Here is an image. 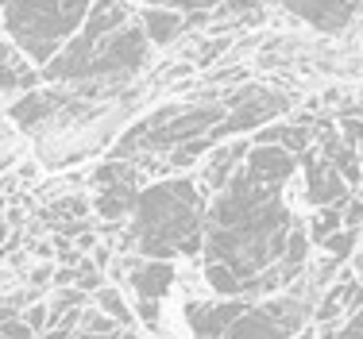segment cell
Returning a JSON list of instances; mask_svg holds the SVG:
<instances>
[{
    "label": "cell",
    "mask_w": 363,
    "mask_h": 339,
    "mask_svg": "<svg viewBox=\"0 0 363 339\" xmlns=\"http://www.w3.org/2000/svg\"><path fill=\"white\" fill-rule=\"evenodd\" d=\"M294 173H298V154L274 143H252L244 166L209 201L201 255L205 263L228 266L252 301L286 289L279 266L286 258V243L298 220L282 193Z\"/></svg>",
    "instance_id": "cell-1"
},
{
    "label": "cell",
    "mask_w": 363,
    "mask_h": 339,
    "mask_svg": "<svg viewBox=\"0 0 363 339\" xmlns=\"http://www.w3.org/2000/svg\"><path fill=\"white\" fill-rule=\"evenodd\" d=\"M205 201L194 178H167L140 189L132 208V243L143 258H189L205 251Z\"/></svg>",
    "instance_id": "cell-2"
},
{
    "label": "cell",
    "mask_w": 363,
    "mask_h": 339,
    "mask_svg": "<svg viewBox=\"0 0 363 339\" xmlns=\"http://www.w3.org/2000/svg\"><path fill=\"white\" fill-rule=\"evenodd\" d=\"M93 0H0L4 31L39 69L66 47L85 23Z\"/></svg>",
    "instance_id": "cell-3"
},
{
    "label": "cell",
    "mask_w": 363,
    "mask_h": 339,
    "mask_svg": "<svg viewBox=\"0 0 363 339\" xmlns=\"http://www.w3.org/2000/svg\"><path fill=\"white\" fill-rule=\"evenodd\" d=\"M224 112H228V104H170V108H159L155 116L140 120L132 132L120 139V154L178 151V146L209 135L224 120Z\"/></svg>",
    "instance_id": "cell-4"
},
{
    "label": "cell",
    "mask_w": 363,
    "mask_h": 339,
    "mask_svg": "<svg viewBox=\"0 0 363 339\" xmlns=\"http://www.w3.org/2000/svg\"><path fill=\"white\" fill-rule=\"evenodd\" d=\"M132 20H135V16H132V8H128L124 0H93L85 23L77 28L74 39L66 42V47L58 50L47 66H43V77H47V81L74 85L77 74H82V66H85V58L93 54V47H97L101 39H108L112 31H120L124 23H132Z\"/></svg>",
    "instance_id": "cell-5"
},
{
    "label": "cell",
    "mask_w": 363,
    "mask_h": 339,
    "mask_svg": "<svg viewBox=\"0 0 363 339\" xmlns=\"http://www.w3.org/2000/svg\"><path fill=\"white\" fill-rule=\"evenodd\" d=\"M313 301L301 293H274L247 305V312L220 339H294L309 328Z\"/></svg>",
    "instance_id": "cell-6"
},
{
    "label": "cell",
    "mask_w": 363,
    "mask_h": 339,
    "mask_svg": "<svg viewBox=\"0 0 363 339\" xmlns=\"http://www.w3.org/2000/svg\"><path fill=\"white\" fill-rule=\"evenodd\" d=\"M298 170L306 173V201L313 208L344 205L352 197V185L340 178V170H336L317 146H309L306 154H298Z\"/></svg>",
    "instance_id": "cell-7"
},
{
    "label": "cell",
    "mask_w": 363,
    "mask_h": 339,
    "mask_svg": "<svg viewBox=\"0 0 363 339\" xmlns=\"http://www.w3.org/2000/svg\"><path fill=\"white\" fill-rule=\"evenodd\" d=\"M252 297H217V301H194L186 305V328L194 339H220L247 312Z\"/></svg>",
    "instance_id": "cell-8"
},
{
    "label": "cell",
    "mask_w": 363,
    "mask_h": 339,
    "mask_svg": "<svg viewBox=\"0 0 363 339\" xmlns=\"http://www.w3.org/2000/svg\"><path fill=\"white\" fill-rule=\"evenodd\" d=\"M135 197H140V189H135L132 170H128V166H116V162H112V166H105L97 173V197H93L97 216H105V220L132 216Z\"/></svg>",
    "instance_id": "cell-9"
},
{
    "label": "cell",
    "mask_w": 363,
    "mask_h": 339,
    "mask_svg": "<svg viewBox=\"0 0 363 339\" xmlns=\"http://www.w3.org/2000/svg\"><path fill=\"white\" fill-rule=\"evenodd\" d=\"M282 8L328 35L348 31V23L356 20V0H282Z\"/></svg>",
    "instance_id": "cell-10"
},
{
    "label": "cell",
    "mask_w": 363,
    "mask_h": 339,
    "mask_svg": "<svg viewBox=\"0 0 363 339\" xmlns=\"http://www.w3.org/2000/svg\"><path fill=\"white\" fill-rule=\"evenodd\" d=\"M247 151H252L247 139H224V143L213 146L209 159H205V166H201V181H197L201 193H220V189L232 181V173L244 166Z\"/></svg>",
    "instance_id": "cell-11"
},
{
    "label": "cell",
    "mask_w": 363,
    "mask_h": 339,
    "mask_svg": "<svg viewBox=\"0 0 363 339\" xmlns=\"http://www.w3.org/2000/svg\"><path fill=\"white\" fill-rule=\"evenodd\" d=\"M174 277H178L174 263H167V258H135V263H128V282H132L140 301H162L174 289Z\"/></svg>",
    "instance_id": "cell-12"
},
{
    "label": "cell",
    "mask_w": 363,
    "mask_h": 339,
    "mask_svg": "<svg viewBox=\"0 0 363 339\" xmlns=\"http://www.w3.org/2000/svg\"><path fill=\"white\" fill-rule=\"evenodd\" d=\"M39 81H43V69L8 35H0V93H28Z\"/></svg>",
    "instance_id": "cell-13"
},
{
    "label": "cell",
    "mask_w": 363,
    "mask_h": 339,
    "mask_svg": "<svg viewBox=\"0 0 363 339\" xmlns=\"http://www.w3.org/2000/svg\"><path fill=\"white\" fill-rule=\"evenodd\" d=\"M66 104V97L58 89H28V93H20L12 104H8V116L16 120L20 127H39V124H47L50 116H58V108Z\"/></svg>",
    "instance_id": "cell-14"
},
{
    "label": "cell",
    "mask_w": 363,
    "mask_h": 339,
    "mask_svg": "<svg viewBox=\"0 0 363 339\" xmlns=\"http://www.w3.org/2000/svg\"><path fill=\"white\" fill-rule=\"evenodd\" d=\"M140 23H143V35H147L151 47H170V42L189 28L186 16H182L178 8H159V4H147L143 16H140Z\"/></svg>",
    "instance_id": "cell-15"
},
{
    "label": "cell",
    "mask_w": 363,
    "mask_h": 339,
    "mask_svg": "<svg viewBox=\"0 0 363 339\" xmlns=\"http://www.w3.org/2000/svg\"><path fill=\"white\" fill-rule=\"evenodd\" d=\"M317 151H321L325 159L333 162L336 170H340V178L348 181V185H363V166H359V154H356V146H352L344 135H340V139H336V135H325Z\"/></svg>",
    "instance_id": "cell-16"
},
{
    "label": "cell",
    "mask_w": 363,
    "mask_h": 339,
    "mask_svg": "<svg viewBox=\"0 0 363 339\" xmlns=\"http://www.w3.org/2000/svg\"><path fill=\"white\" fill-rule=\"evenodd\" d=\"M255 143H274V146H282V151H290V154H306L309 151V143H313V135H309V127H294V124H282V127H267V132H259Z\"/></svg>",
    "instance_id": "cell-17"
},
{
    "label": "cell",
    "mask_w": 363,
    "mask_h": 339,
    "mask_svg": "<svg viewBox=\"0 0 363 339\" xmlns=\"http://www.w3.org/2000/svg\"><path fill=\"white\" fill-rule=\"evenodd\" d=\"M344 228V205H325L313 212V220H309V243H325L333 231Z\"/></svg>",
    "instance_id": "cell-18"
},
{
    "label": "cell",
    "mask_w": 363,
    "mask_h": 339,
    "mask_svg": "<svg viewBox=\"0 0 363 339\" xmlns=\"http://www.w3.org/2000/svg\"><path fill=\"white\" fill-rule=\"evenodd\" d=\"M205 282H209V289L217 293V297H247L240 277L220 263H205Z\"/></svg>",
    "instance_id": "cell-19"
},
{
    "label": "cell",
    "mask_w": 363,
    "mask_h": 339,
    "mask_svg": "<svg viewBox=\"0 0 363 339\" xmlns=\"http://www.w3.org/2000/svg\"><path fill=\"white\" fill-rule=\"evenodd\" d=\"M97 309L105 312V316L116 320V328H132V324H135L132 305H128V301L120 297V289H112V285H105V289H97Z\"/></svg>",
    "instance_id": "cell-20"
},
{
    "label": "cell",
    "mask_w": 363,
    "mask_h": 339,
    "mask_svg": "<svg viewBox=\"0 0 363 339\" xmlns=\"http://www.w3.org/2000/svg\"><path fill=\"white\" fill-rule=\"evenodd\" d=\"M356 243H359V228H340V231H333L321 247H325V255L333 258V263H344V258L356 251Z\"/></svg>",
    "instance_id": "cell-21"
},
{
    "label": "cell",
    "mask_w": 363,
    "mask_h": 339,
    "mask_svg": "<svg viewBox=\"0 0 363 339\" xmlns=\"http://www.w3.org/2000/svg\"><path fill=\"white\" fill-rule=\"evenodd\" d=\"M0 335L4 339H35V332L28 328L23 316H0Z\"/></svg>",
    "instance_id": "cell-22"
},
{
    "label": "cell",
    "mask_w": 363,
    "mask_h": 339,
    "mask_svg": "<svg viewBox=\"0 0 363 339\" xmlns=\"http://www.w3.org/2000/svg\"><path fill=\"white\" fill-rule=\"evenodd\" d=\"M328 339H363V305L352 312V316H344V324L336 328Z\"/></svg>",
    "instance_id": "cell-23"
},
{
    "label": "cell",
    "mask_w": 363,
    "mask_h": 339,
    "mask_svg": "<svg viewBox=\"0 0 363 339\" xmlns=\"http://www.w3.org/2000/svg\"><path fill=\"white\" fill-rule=\"evenodd\" d=\"M340 135L348 139L352 146H356V154H359V166H363V120H356V116L340 120Z\"/></svg>",
    "instance_id": "cell-24"
},
{
    "label": "cell",
    "mask_w": 363,
    "mask_h": 339,
    "mask_svg": "<svg viewBox=\"0 0 363 339\" xmlns=\"http://www.w3.org/2000/svg\"><path fill=\"white\" fill-rule=\"evenodd\" d=\"M23 320H28V328H31L35 335H43V332L50 328V309H47V305H31L28 312H23Z\"/></svg>",
    "instance_id": "cell-25"
},
{
    "label": "cell",
    "mask_w": 363,
    "mask_h": 339,
    "mask_svg": "<svg viewBox=\"0 0 363 339\" xmlns=\"http://www.w3.org/2000/svg\"><path fill=\"white\" fill-rule=\"evenodd\" d=\"M363 224V201L359 197H348L344 201V228H359Z\"/></svg>",
    "instance_id": "cell-26"
},
{
    "label": "cell",
    "mask_w": 363,
    "mask_h": 339,
    "mask_svg": "<svg viewBox=\"0 0 363 339\" xmlns=\"http://www.w3.org/2000/svg\"><path fill=\"white\" fill-rule=\"evenodd\" d=\"M294 339H321V332H317V328H306V332H298Z\"/></svg>",
    "instance_id": "cell-27"
},
{
    "label": "cell",
    "mask_w": 363,
    "mask_h": 339,
    "mask_svg": "<svg viewBox=\"0 0 363 339\" xmlns=\"http://www.w3.org/2000/svg\"><path fill=\"white\" fill-rule=\"evenodd\" d=\"M4 243H8V224L0 220V255H4Z\"/></svg>",
    "instance_id": "cell-28"
},
{
    "label": "cell",
    "mask_w": 363,
    "mask_h": 339,
    "mask_svg": "<svg viewBox=\"0 0 363 339\" xmlns=\"http://www.w3.org/2000/svg\"><path fill=\"white\" fill-rule=\"evenodd\" d=\"M147 4H159V8H178L182 0H147Z\"/></svg>",
    "instance_id": "cell-29"
},
{
    "label": "cell",
    "mask_w": 363,
    "mask_h": 339,
    "mask_svg": "<svg viewBox=\"0 0 363 339\" xmlns=\"http://www.w3.org/2000/svg\"><path fill=\"white\" fill-rule=\"evenodd\" d=\"M359 282H363V263H359Z\"/></svg>",
    "instance_id": "cell-30"
},
{
    "label": "cell",
    "mask_w": 363,
    "mask_h": 339,
    "mask_svg": "<svg viewBox=\"0 0 363 339\" xmlns=\"http://www.w3.org/2000/svg\"><path fill=\"white\" fill-rule=\"evenodd\" d=\"M359 201H363V185H359Z\"/></svg>",
    "instance_id": "cell-31"
},
{
    "label": "cell",
    "mask_w": 363,
    "mask_h": 339,
    "mask_svg": "<svg viewBox=\"0 0 363 339\" xmlns=\"http://www.w3.org/2000/svg\"><path fill=\"white\" fill-rule=\"evenodd\" d=\"M0 339H4V335H0Z\"/></svg>",
    "instance_id": "cell-32"
},
{
    "label": "cell",
    "mask_w": 363,
    "mask_h": 339,
    "mask_svg": "<svg viewBox=\"0 0 363 339\" xmlns=\"http://www.w3.org/2000/svg\"><path fill=\"white\" fill-rule=\"evenodd\" d=\"M128 339H132V335H128Z\"/></svg>",
    "instance_id": "cell-33"
}]
</instances>
